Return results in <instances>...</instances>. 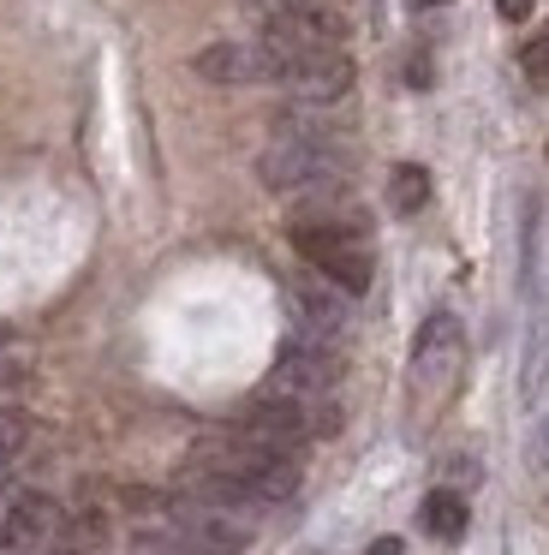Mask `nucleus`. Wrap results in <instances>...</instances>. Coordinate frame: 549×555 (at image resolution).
<instances>
[{"label":"nucleus","instance_id":"obj_1","mask_svg":"<svg viewBox=\"0 0 549 555\" xmlns=\"http://www.w3.org/2000/svg\"><path fill=\"white\" fill-rule=\"evenodd\" d=\"M353 156L334 144V132L305 120H281L274 126V144L257 156V180L269 192H334L346 180Z\"/></svg>","mask_w":549,"mask_h":555},{"label":"nucleus","instance_id":"obj_2","mask_svg":"<svg viewBox=\"0 0 549 555\" xmlns=\"http://www.w3.org/2000/svg\"><path fill=\"white\" fill-rule=\"evenodd\" d=\"M293 245L298 257H305L310 269H317L322 281H334L341 293H365L370 275H376V263H370V245L358 240L353 228H341V221H298L293 228Z\"/></svg>","mask_w":549,"mask_h":555},{"label":"nucleus","instance_id":"obj_3","mask_svg":"<svg viewBox=\"0 0 549 555\" xmlns=\"http://www.w3.org/2000/svg\"><path fill=\"white\" fill-rule=\"evenodd\" d=\"M167 543L179 555H239L251 543V519L245 507H221V502H179L167 519Z\"/></svg>","mask_w":549,"mask_h":555},{"label":"nucleus","instance_id":"obj_4","mask_svg":"<svg viewBox=\"0 0 549 555\" xmlns=\"http://www.w3.org/2000/svg\"><path fill=\"white\" fill-rule=\"evenodd\" d=\"M274 85L298 102H341L353 90V61L346 49H274Z\"/></svg>","mask_w":549,"mask_h":555},{"label":"nucleus","instance_id":"obj_5","mask_svg":"<svg viewBox=\"0 0 549 555\" xmlns=\"http://www.w3.org/2000/svg\"><path fill=\"white\" fill-rule=\"evenodd\" d=\"M465 364V328L460 317L436 311L424 328H418V347H412V388L418 395H448L454 376Z\"/></svg>","mask_w":549,"mask_h":555},{"label":"nucleus","instance_id":"obj_6","mask_svg":"<svg viewBox=\"0 0 549 555\" xmlns=\"http://www.w3.org/2000/svg\"><path fill=\"white\" fill-rule=\"evenodd\" d=\"M263 42L274 49H341L346 25L329 7H310V0H269L263 7Z\"/></svg>","mask_w":549,"mask_h":555},{"label":"nucleus","instance_id":"obj_7","mask_svg":"<svg viewBox=\"0 0 549 555\" xmlns=\"http://www.w3.org/2000/svg\"><path fill=\"white\" fill-rule=\"evenodd\" d=\"M334 383H341V347H334V340L293 335L281 347V359H274V388H281V395L322 400Z\"/></svg>","mask_w":549,"mask_h":555},{"label":"nucleus","instance_id":"obj_8","mask_svg":"<svg viewBox=\"0 0 549 555\" xmlns=\"http://www.w3.org/2000/svg\"><path fill=\"white\" fill-rule=\"evenodd\" d=\"M60 531V502L42 490H12L0 507V555H36Z\"/></svg>","mask_w":549,"mask_h":555},{"label":"nucleus","instance_id":"obj_9","mask_svg":"<svg viewBox=\"0 0 549 555\" xmlns=\"http://www.w3.org/2000/svg\"><path fill=\"white\" fill-rule=\"evenodd\" d=\"M191 73L209 78V85H274V49L269 42H209V49L191 61Z\"/></svg>","mask_w":549,"mask_h":555},{"label":"nucleus","instance_id":"obj_10","mask_svg":"<svg viewBox=\"0 0 549 555\" xmlns=\"http://www.w3.org/2000/svg\"><path fill=\"white\" fill-rule=\"evenodd\" d=\"M293 311H298V335L341 340V328H346V293L334 287V281H298V287H293Z\"/></svg>","mask_w":549,"mask_h":555},{"label":"nucleus","instance_id":"obj_11","mask_svg":"<svg viewBox=\"0 0 549 555\" xmlns=\"http://www.w3.org/2000/svg\"><path fill=\"white\" fill-rule=\"evenodd\" d=\"M418 519H424V531L430 538H442V543H460L465 538V495L460 490H430L424 495V507H418Z\"/></svg>","mask_w":549,"mask_h":555},{"label":"nucleus","instance_id":"obj_12","mask_svg":"<svg viewBox=\"0 0 549 555\" xmlns=\"http://www.w3.org/2000/svg\"><path fill=\"white\" fill-rule=\"evenodd\" d=\"M544 376H549V305H544V311H532V328H525V364H520L525 400H537Z\"/></svg>","mask_w":549,"mask_h":555},{"label":"nucleus","instance_id":"obj_13","mask_svg":"<svg viewBox=\"0 0 549 555\" xmlns=\"http://www.w3.org/2000/svg\"><path fill=\"white\" fill-rule=\"evenodd\" d=\"M430 197V173L418 168V162H400V168L388 173V204L400 209V216H412V209H424Z\"/></svg>","mask_w":549,"mask_h":555},{"label":"nucleus","instance_id":"obj_14","mask_svg":"<svg viewBox=\"0 0 549 555\" xmlns=\"http://www.w3.org/2000/svg\"><path fill=\"white\" fill-rule=\"evenodd\" d=\"M24 436H30V424H24L18 412H0V472L12 466V454L24 448Z\"/></svg>","mask_w":549,"mask_h":555},{"label":"nucleus","instance_id":"obj_15","mask_svg":"<svg viewBox=\"0 0 549 555\" xmlns=\"http://www.w3.org/2000/svg\"><path fill=\"white\" fill-rule=\"evenodd\" d=\"M525 78H532L537 90H549V25L537 42H525Z\"/></svg>","mask_w":549,"mask_h":555},{"label":"nucleus","instance_id":"obj_16","mask_svg":"<svg viewBox=\"0 0 549 555\" xmlns=\"http://www.w3.org/2000/svg\"><path fill=\"white\" fill-rule=\"evenodd\" d=\"M532 7H537V0H496V13L508 18V25H525V18H532Z\"/></svg>","mask_w":549,"mask_h":555},{"label":"nucleus","instance_id":"obj_17","mask_svg":"<svg viewBox=\"0 0 549 555\" xmlns=\"http://www.w3.org/2000/svg\"><path fill=\"white\" fill-rule=\"evenodd\" d=\"M532 460H537V466H549V418H544V430H537V442H532Z\"/></svg>","mask_w":549,"mask_h":555},{"label":"nucleus","instance_id":"obj_18","mask_svg":"<svg viewBox=\"0 0 549 555\" xmlns=\"http://www.w3.org/2000/svg\"><path fill=\"white\" fill-rule=\"evenodd\" d=\"M12 383H18V364H12V359H7V352H0V395H7V388H12Z\"/></svg>","mask_w":549,"mask_h":555},{"label":"nucleus","instance_id":"obj_19","mask_svg":"<svg viewBox=\"0 0 549 555\" xmlns=\"http://www.w3.org/2000/svg\"><path fill=\"white\" fill-rule=\"evenodd\" d=\"M370 555H400V543H394V538H382V543H376V550H370Z\"/></svg>","mask_w":549,"mask_h":555},{"label":"nucleus","instance_id":"obj_20","mask_svg":"<svg viewBox=\"0 0 549 555\" xmlns=\"http://www.w3.org/2000/svg\"><path fill=\"white\" fill-rule=\"evenodd\" d=\"M412 7H442V0H412Z\"/></svg>","mask_w":549,"mask_h":555}]
</instances>
